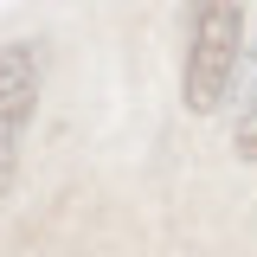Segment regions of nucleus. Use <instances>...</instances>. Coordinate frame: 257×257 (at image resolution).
I'll list each match as a JSON object with an SVG mask.
<instances>
[{
    "instance_id": "nucleus-1",
    "label": "nucleus",
    "mask_w": 257,
    "mask_h": 257,
    "mask_svg": "<svg viewBox=\"0 0 257 257\" xmlns=\"http://www.w3.org/2000/svg\"><path fill=\"white\" fill-rule=\"evenodd\" d=\"M244 64V7L238 0H193L187 13V109L212 116Z\"/></svg>"
},
{
    "instance_id": "nucleus-2",
    "label": "nucleus",
    "mask_w": 257,
    "mask_h": 257,
    "mask_svg": "<svg viewBox=\"0 0 257 257\" xmlns=\"http://www.w3.org/2000/svg\"><path fill=\"white\" fill-rule=\"evenodd\" d=\"M39 103V52L32 45H0V135H20Z\"/></svg>"
},
{
    "instance_id": "nucleus-3",
    "label": "nucleus",
    "mask_w": 257,
    "mask_h": 257,
    "mask_svg": "<svg viewBox=\"0 0 257 257\" xmlns=\"http://www.w3.org/2000/svg\"><path fill=\"white\" fill-rule=\"evenodd\" d=\"M231 148H238V161H257V103H244V116L231 128Z\"/></svg>"
},
{
    "instance_id": "nucleus-4",
    "label": "nucleus",
    "mask_w": 257,
    "mask_h": 257,
    "mask_svg": "<svg viewBox=\"0 0 257 257\" xmlns=\"http://www.w3.org/2000/svg\"><path fill=\"white\" fill-rule=\"evenodd\" d=\"M13 148H20V135H0V193H7V180H13Z\"/></svg>"
}]
</instances>
